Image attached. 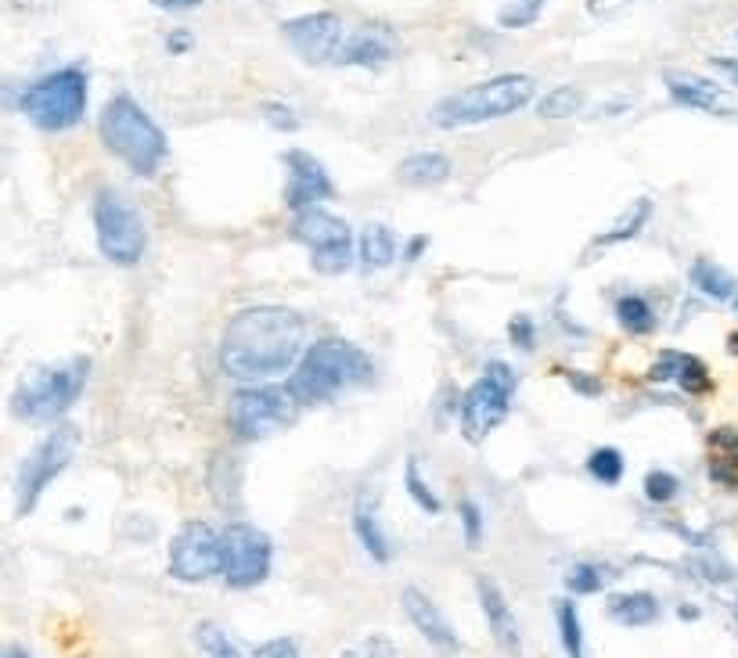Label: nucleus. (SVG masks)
<instances>
[{"label":"nucleus","mask_w":738,"mask_h":658,"mask_svg":"<svg viewBox=\"0 0 738 658\" xmlns=\"http://www.w3.org/2000/svg\"><path fill=\"white\" fill-rule=\"evenodd\" d=\"M306 324L289 306H249L228 321L220 364L239 382H267L300 364Z\"/></svg>","instance_id":"1"},{"label":"nucleus","mask_w":738,"mask_h":658,"mask_svg":"<svg viewBox=\"0 0 738 658\" xmlns=\"http://www.w3.org/2000/svg\"><path fill=\"white\" fill-rule=\"evenodd\" d=\"M98 133L101 144L138 176H155L162 162H166L170 152L166 133L130 94H112L105 101L98 119Z\"/></svg>","instance_id":"2"},{"label":"nucleus","mask_w":738,"mask_h":658,"mask_svg":"<svg viewBox=\"0 0 738 658\" xmlns=\"http://www.w3.org/2000/svg\"><path fill=\"white\" fill-rule=\"evenodd\" d=\"M537 98V83L534 77H523V72H505V77L472 83L465 91H457L451 98H443L429 119L443 130H462V126H479V123H494V119H508L515 112H523L529 101Z\"/></svg>","instance_id":"3"},{"label":"nucleus","mask_w":738,"mask_h":658,"mask_svg":"<svg viewBox=\"0 0 738 658\" xmlns=\"http://www.w3.org/2000/svg\"><path fill=\"white\" fill-rule=\"evenodd\" d=\"M367 378H372V361H367L353 342L321 338L314 346H306L300 364L292 367L289 388L295 393V399L317 403V399H332L335 393H343L350 385H361Z\"/></svg>","instance_id":"4"},{"label":"nucleus","mask_w":738,"mask_h":658,"mask_svg":"<svg viewBox=\"0 0 738 658\" xmlns=\"http://www.w3.org/2000/svg\"><path fill=\"white\" fill-rule=\"evenodd\" d=\"M87 98H91L87 72L80 65H65L29 83L19 98V109L37 130L65 133L80 126V119L87 115Z\"/></svg>","instance_id":"5"},{"label":"nucleus","mask_w":738,"mask_h":658,"mask_svg":"<svg viewBox=\"0 0 738 658\" xmlns=\"http://www.w3.org/2000/svg\"><path fill=\"white\" fill-rule=\"evenodd\" d=\"M87 375H91V364L83 356H72V361L54 367H40L22 382L11 407L26 422H54L80 399Z\"/></svg>","instance_id":"6"},{"label":"nucleus","mask_w":738,"mask_h":658,"mask_svg":"<svg viewBox=\"0 0 738 658\" xmlns=\"http://www.w3.org/2000/svg\"><path fill=\"white\" fill-rule=\"evenodd\" d=\"M94 231L101 256L115 266H134L148 249V231L138 205L112 188H101L94 199Z\"/></svg>","instance_id":"7"},{"label":"nucleus","mask_w":738,"mask_h":658,"mask_svg":"<svg viewBox=\"0 0 738 658\" xmlns=\"http://www.w3.org/2000/svg\"><path fill=\"white\" fill-rule=\"evenodd\" d=\"M292 237L300 245L310 249V266H314L317 274H346V266L353 263V231L343 216L328 213V209H303V213H295L292 220Z\"/></svg>","instance_id":"8"},{"label":"nucleus","mask_w":738,"mask_h":658,"mask_svg":"<svg viewBox=\"0 0 738 658\" xmlns=\"http://www.w3.org/2000/svg\"><path fill=\"white\" fill-rule=\"evenodd\" d=\"M295 393L289 385H253L231 399V432L239 439H267L295 417Z\"/></svg>","instance_id":"9"},{"label":"nucleus","mask_w":738,"mask_h":658,"mask_svg":"<svg viewBox=\"0 0 738 658\" xmlns=\"http://www.w3.org/2000/svg\"><path fill=\"white\" fill-rule=\"evenodd\" d=\"M512 396H515V375L505 364H491L472 382V388L462 399V417H457L472 446H479L501 422H505Z\"/></svg>","instance_id":"10"},{"label":"nucleus","mask_w":738,"mask_h":658,"mask_svg":"<svg viewBox=\"0 0 738 658\" xmlns=\"http://www.w3.org/2000/svg\"><path fill=\"white\" fill-rule=\"evenodd\" d=\"M77 428H54L51 436H43L40 446L26 457V465L19 472V515H29L37 507V500L48 493V486L58 475L69 468V460L77 457Z\"/></svg>","instance_id":"11"},{"label":"nucleus","mask_w":738,"mask_h":658,"mask_svg":"<svg viewBox=\"0 0 738 658\" xmlns=\"http://www.w3.org/2000/svg\"><path fill=\"white\" fill-rule=\"evenodd\" d=\"M170 573L181 583H205L224 573V533L210 522H188L170 544Z\"/></svg>","instance_id":"12"},{"label":"nucleus","mask_w":738,"mask_h":658,"mask_svg":"<svg viewBox=\"0 0 738 658\" xmlns=\"http://www.w3.org/2000/svg\"><path fill=\"white\" fill-rule=\"evenodd\" d=\"M271 561H274V544L263 529L245 526V522L224 529V573L220 576L228 579L231 590L260 587L271 576Z\"/></svg>","instance_id":"13"},{"label":"nucleus","mask_w":738,"mask_h":658,"mask_svg":"<svg viewBox=\"0 0 738 658\" xmlns=\"http://www.w3.org/2000/svg\"><path fill=\"white\" fill-rule=\"evenodd\" d=\"M282 37L292 43V51L310 65H324L335 62L338 51H343L346 40V26L335 11H310L300 19L282 22Z\"/></svg>","instance_id":"14"},{"label":"nucleus","mask_w":738,"mask_h":658,"mask_svg":"<svg viewBox=\"0 0 738 658\" xmlns=\"http://www.w3.org/2000/svg\"><path fill=\"white\" fill-rule=\"evenodd\" d=\"M282 159H285V166H289L285 202L295 209V213H303V209H317L321 202H328L332 194H335L328 170H324L310 152H300V148H292V152H285Z\"/></svg>","instance_id":"15"},{"label":"nucleus","mask_w":738,"mask_h":658,"mask_svg":"<svg viewBox=\"0 0 738 658\" xmlns=\"http://www.w3.org/2000/svg\"><path fill=\"white\" fill-rule=\"evenodd\" d=\"M396 58V33L382 22H364L353 33H346L343 51H338L335 65L353 69H382Z\"/></svg>","instance_id":"16"},{"label":"nucleus","mask_w":738,"mask_h":658,"mask_svg":"<svg viewBox=\"0 0 738 658\" xmlns=\"http://www.w3.org/2000/svg\"><path fill=\"white\" fill-rule=\"evenodd\" d=\"M401 605H404V611H407L411 626H415V630L425 637V645H433V648L443 651V655H454L457 648H462V640H457L451 619L443 616L439 605L433 601L429 594H422L418 587H404Z\"/></svg>","instance_id":"17"},{"label":"nucleus","mask_w":738,"mask_h":658,"mask_svg":"<svg viewBox=\"0 0 738 658\" xmlns=\"http://www.w3.org/2000/svg\"><path fill=\"white\" fill-rule=\"evenodd\" d=\"M476 590H479V608L486 616V626H491V637L497 640V648L505 655H523V634H519V619H515V611L508 605L505 590L497 587L491 576H479L476 579Z\"/></svg>","instance_id":"18"},{"label":"nucleus","mask_w":738,"mask_h":658,"mask_svg":"<svg viewBox=\"0 0 738 658\" xmlns=\"http://www.w3.org/2000/svg\"><path fill=\"white\" fill-rule=\"evenodd\" d=\"M667 94L674 104L681 109H696V112H710V115H731L735 104L728 98V91L714 80L702 77H685V72H667Z\"/></svg>","instance_id":"19"},{"label":"nucleus","mask_w":738,"mask_h":658,"mask_svg":"<svg viewBox=\"0 0 738 658\" xmlns=\"http://www.w3.org/2000/svg\"><path fill=\"white\" fill-rule=\"evenodd\" d=\"M353 533H357L367 558L378 565H390L393 547H390V536H386V529H382V518H378V497H372L367 489H361L357 504H353Z\"/></svg>","instance_id":"20"},{"label":"nucleus","mask_w":738,"mask_h":658,"mask_svg":"<svg viewBox=\"0 0 738 658\" xmlns=\"http://www.w3.org/2000/svg\"><path fill=\"white\" fill-rule=\"evenodd\" d=\"M653 382H677L685 393H710V371L691 353H659V361L648 371Z\"/></svg>","instance_id":"21"},{"label":"nucleus","mask_w":738,"mask_h":658,"mask_svg":"<svg viewBox=\"0 0 738 658\" xmlns=\"http://www.w3.org/2000/svg\"><path fill=\"white\" fill-rule=\"evenodd\" d=\"M396 176L411 188H436L451 176V159L443 152H415L401 162Z\"/></svg>","instance_id":"22"},{"label":"nucleus","mask_w":738,"mask_h":658,"mask_svg":"<svg viewBox=\"0 0 738 658\" xmlns=\"http://www.w3.org/2000/svg\"><path fill=\"white\" fill-rule=\"evenodd\" d=\"M357 256L364 271H386L396 260V234L386 223H367L357 237Z\"/></svg>","instance_id":"23"},{"label":"nucleus","mask_w":738,"mask_h":658,"mask_svg":"<svg viewBox=\"0 0 738 658\" xmlns=\"http://www.w3.org/2000/svg\"><path fill=\"white\" fill-rule=\"evenodd\" d=\"M609 616L619 626H648L659 619V601L645 590L616 594V597H609Z\"/></svg>","instance_id":"24"},{"label":"nucleus","mask_w":738,"mask_h":658,"mask_svg":"<svg viewBox=\"0 0 738 658\" xmlns=\"http://www.w3.org/2000/svg\"><path fill=\"white\" fill-rule=\"evenodd\" d=\"M688 277H691V284H696L702 295L717 298V303H728V298L738 295L735 277L725 271V266H717V263H710V260H696V263H691Z\"/></svg>","instance_id":"25"},{"label":"nucleus","mask_w":738,"mask_h":658,"mask_svg":"<svg viewBox=\"0 0 738 658\" xmlns=\"http://www.w3.org/2000/svg\"><path fill=\"white\" fill-rule=\"evenodd\" d=\"M648 216H653V202L648 199H638L624 216H619L616 223L605 234H598L595 237V249H613V245H619V242H630L634 234H638L645 223H648Z\"/></svg>","instance_id":"26"},{"label":"nucleus","mask_w":738,"mask_h":658,"mask_svg":"<svg viewBox=\"0 0 738 658\" xmlns=\"http://www.w3.org/2000/svg\"><path fill=\"white\" fill-rule=\"evenodd\" d=\"M616 321L630 335H648L656 327V313L641 295H624V298H616Z\"/></svg>","instance_id":"27"},{"label":"nucleus","mask_w":738,"mask_h":658,"mask_svg":"<svg viewBox=\"0 0 738 658\" xmlns=\"http://www.w3.org/2000/svg\"><path fill=\"white\" fill-rule=\"evenodd\" d=\"M584 109V91H577V87H555V91H548L540 101H537V115L540 119H569L577 115Z\"/></svg>","instance_id":"28"},{"label":"nucleus","mask_w":738,"mask_h":658,"mask_svg":"<svg viewBox=\"0 0 738 658\" xmlns=\"http://www.w3.org/2000/svg\"><path fill=\"white\" fill-rule=\"evenodd\" d=\"M555 619H558V637H563V648L569 658H584V622L580 611L573 601H558L555 605Z\"/></svg>","instance_id":"29"},{"label":"nucleus","mask_w":738,"mask_h":658,"mask_svg":"<svg viewBox=\"0 0 738 658\" xmlns=\"http://www.w3.org/2000/svg\"><path fill=\"white\" fill-rule=\"evenodd\" d=\"M195 645L205 658H245L242 648L234 645V640L220 630L216 622H199L195 626Z\"/></svg>","instance_id":"30"},{"label":"nucleus","mask_w":738,"mask_h":658,"mask_svg":"<svg viewBox=\"0 0 738 658\" xmlns=\"http://www.w3.org/2000/svg\"><path fill=\"white\" fill-rule=\"evenodd\" d=\"M404 486H407V497L415 500L425 515H436L439 512V497L433 493V486L425 483V475H422V468H418V457H407V468H404Z\"/></svg>","instance_id":"31"},{"label":"nucleus","mask_w":738,"mask_h":658,"mask_svg":"<svg viewBox=\"0 0 738 658\" xmlns=\"http://www.w3.org/2000/svg\"><path fill=\"white\" fill-rule=\"evenodd\" d=\"M587 472L605 486H616L624 478V454L613 451V446H598L595 454L587 457Z\"/></svg>","instance_id":"32"},{"label":"nucleus","mask_w":738,"mask_h":658,"mask_svg":"<svg viewBox=\"0 0 738 658\" xmlns=\"http://www.w3.org/2000/svg\"><path fill=\"white\" fill-rule=\"evenodd\" d=\"M544 4H548V0H515V4L501 8L497 22L505 29H526V26H534L540 19Z\"/></svg>","instance_id":"33"},{"label":"nucleus","mask_w":738,"mask_h":658,"mask_svg":"<svg viewBox=\"0 0 738 658\" xmlns=\"http://www.w3.org/2000/svg\"><path fill=\"white\" fill-rule=\"evenodd\" d=\"M601 583H605V573L598 565H590V561H577L566 573V587H569V594H598L601 590Z\"/></svg>","instance_id":"34"},{"label":"nucleus","mask_w":738,"mask_h":658,"mask_svg":"<svg viewBox=\"0 0 738 658\" xmlns=\"http://www.w3.org/2000/svg\"><path fill=\"white\" fill-rule=\"evenodd\" d=\"M645 497L653 504H670L677 497V478L670 472H648L645 475Z\"/></svg>","instance_id":"35"},{"label":"nucleus","mask_w":738,"mask_h":658,"mask_svg":"<svg viewBox=\"0 0 738 658\" xmlns=\"http://www.w3.org/2000/svg\"><path fill=\"white\" fill-rule=\"evenodd\" d=\"M457 515H462L465 544H468V547H479V540H483V512H479V504H476V500H462Z\"/></svg>","instance_id":"36"},{"label":"nucleus","mask_w":738,"mask_h":658,"mask_svg":"<svg viewBox=\"0 0 738 658\" xmlns=\"http://www.w3.org/2000/svg\"><path fill=\"white\" fill-rule=\"evenodd\" d=\"M263 119H267V123L274 126V130H300V115H295L292 109L285 101H263Z\"/></svg>","instance_id":"37"},{"label":"nucleus","mask_w":738,"mask_h":658,"mask_svg":"<svg viewBox=\"0 0 738 658\" xmlns=\"http://www.w3.org/2000/svg\"><path fill=\"white\" fill-rule=\"evenodd\" d=\"M253 658H303V655H300V648H295V640L274 637V640H267V645H260L253 651Z\"/></svg>","instance_id":"38"},{"label":"nucleus","mask_w":738,"mask_h":658,"mask_svg":"<svg viewBox=\"0 0 738 658\" xmlns=\"http://www.w3.org/2000/svg\"><path fill=\"white\" fill-rule=\"evenodd\" d=\"M512 346L523 350V353H529V350L537 346V332H534V321H529V317H515L512 321Z\"/></svg>","instance_id":"39"},{"label":"nucleus","mask_w":738,"mask_h":658,"mask_svg":"<svg viewBox=\"0 0 738 658\" xmlns=\"http://www.w3.org/2000/svg\"><path fill=\"white\" fill-rule=\"evenodd\" d=\"M627 4H630V0H587V11L601 19V14H613V11L627 8Z\"/></svg>","instance_id":"40"},{"label":"nucleus","mask_w":738,"mask_h":658,"mask_svg":"<svg viewBox=\"0 0 738 658\" xmlns=\"http://www.w3.org/2000/svg\"><path fill=\"white\" fill-rule=\"evenodd\" d=\"M152 4L159 8V11H191V8H202L205 0H152Z\"/></svg>","instance_id":"41"},{"label":"nucleus","mask_w":738,"mask_h":658,"mask_svg":"<svg viewBox=\"0 0 738 658\" xmlns=\"http://www.w3.org/2000/svg\"><path fill=\"white\" fill-rule=\"evenodd\" d=\"M166 48H170V54H184V51H191V33H188V29H176V33L166 37Z\"/></svg>","instance_id":"42"},{"label":"nucleus","mask_w":738,"mask_h":658,"mask_svg":"<svg viewBox=\"0 0 738 658\" xmlns=\"http://www.w3.org/2000/svg\"><path fill=\"white\" fill-rule=\"evenodd\" d=\"M714 69L725 72V77H731L738 83V58H714Z\"/></svg>","instance_id":"43"},{"label":"nucleus","mask_w":738,"mask_h":658,"mask_svg":"<svg viewBox=\"0 0 738 658\" xmlns=\"http://www.w3.org/2000/svg\"><path fill=\"white\" fill-rule=\"evenodd\" d=\"M422 249H425V237H415V242H411V252H407V256H411V260L422 256Z\"/></svg>","instance_id":"44"},{"label":"nucleus","mask_w":738,"mask_h":658,"mask_svg":"<svg viewBox=\"0 0 738 658\" xmlns=\"http://www.w3.org/2000/svg\"><path fill=\"white\" fill-rule=\"evenodd\" d=\"M4 658H33V655H29V651H22L19 645H11V648L4 651Z\"/></svg>","instance_id":"45"},{"label":"nucleus","mask_w":738,"mask_h":658,"mask_svg":"<svg viewBox=\"0 0 738 658\" xmlns=\"http://www.w3.org/2000/svg\"><path fill=\"white\" fill-rule=\"evenodd\" d=\"M731 353H738V335L731 338Z\"/></svg>","instance_id":"46"},{"label":"nucleus","mask_w":738,"mask_h":658,"mask_svg":"<svg viewBox=\"0 0 738 658\" xmlns=\"http://www.w3.org/2000/svg\"><path fill=\"white\" fill-rule=\"evenodd\" d=\"M343 658H357V655H343Z\"/></svg>","instance_id":"47"}]
</instances>
